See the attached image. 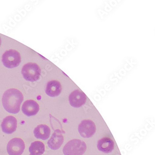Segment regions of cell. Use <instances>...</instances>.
Wrapping results in <instances>:
<instances>
[{"label":"cell","mask_w":155,"mask_h":155,"mask_svg":"<svg viewBox=\"0 0 155 155\" xmlns=\"http://www.w3.org/2000/svg\"><path fill=\"white\" fill-rule=\"evenodd\" d=\"M64 142V137L60 130H57L54 132L48 142V145L52 150H57L61 147Z\"/></svg>","instance_id":"obj_10"},{"label":"cell","mask_w":155,"mask_h":155,"mask_svg":"<svg viewBox=\"0 0 155 155\" xmlns=\"http://www.w3.org/2000/svg\"><path fill=\"white\" fill-rule=\"evenodd\" d=\"M2 62L4 66L9 69L17 67L21 62L20 54L14 49L6 51L2 55Z\"/></svg>","instance_id":"obj_4"},{"label":"cell","mask_w":155,"mask_h":155,"mask_svg":"<svg viewBox=\"0 0 155 155\" xmlns=\"http://www.w3.org/2000/svg\"><path fill=\"white\" fill-rule=\"evenodd\" d=\"M87 100L86 95L80 90L73 91L69 96V102L71 106L74 108H79L84 104Z\"/></svg>","instance_id":"obj_7"},{"label":"cell","mask_w":155,"mask_h":155,"mask_svg":"<svg viewBox=\"0 0 155 155\" xmlns=\"http://www.w3.org/2000/svg\"><path fill=\"white\" fill-rule=\"evenodd\" d=\"M17 121L13 116H8L3 119L1 124L2 129L4 133L11 134L17 129Z\"/></svg>","instance_id":"obj_8"},{"label":"cell","mask_w":155,"mask_h":155,"mask_svg":"<svg viewBox=\"0 0 155 155\" xmlns=\"http://www.w3.org/2000/svg\"><path fill=\"white\" fill-rule=\"evenodd\" d=\"M78 131L82 137L90 138L96 133V124L92 120H83L78 125Z\"/></svg>","instance_id":"obj_6"},{"label":"cell","mask_w":155,"mask_h":155,"mask_svg":"<svg viewBox=\"0 0 155 155\" xmlns=\"http://www.w3.org/2000/svg\"><path fill=\"white\" fill-rule=\"evenodd\" d=\"M61 91V84L58 81H51L48 83L45 90L46 93L48 96L53 97H58Z\"/></svg>","instance_id":"obj_12"},{"label":"cell","mask_w":155,"mask_h":155,"mask_svg":"<svg viewBox=\"0 0 155 155\" xmlns=\"http://www.w3.org/2000/svg\"><path fill=\"white\" fill-rule=\"evenodd\" d=\"M87 145L84 141L73 139L68 142L63 148L64 155H83L86 151Z\"/></svg>","instance_id":"obj_2"},{"label":"cell","mask_w":155,"mask_h":155,"mask_svg":"<svg viewBox=\"0 0 155 155\" xmlns=\"http://www.w3.org/2000/svg\"><path fill=\"white\" fill-rule=\"evenodd\" d=\"M25 148L24 141L20 138H14L8 142L7 150L9 155H21Z\"/></svg>","instance_id":"obj_5"},{"label":"cell","mask_w":155,"mask_h":155,"mask_svg":"<svg viewBox=\"0 0 155 155\" xmlns=\"http://www.w3.org/2000/svg\"></svg>","instance_id":"obj_16"},{"label":"cell","mask_w":155,"mask_h":155,"mask_svg":"<svg viewBox=\"0 0 155 155\" xmlns=\"http://www.w3.org/2000/svg\"><path fill=\"white\" fill-rule=\"evenodd\" d=\"M39 110L38 104L33 100H27L23 103L21 108L23 114L28 117L35 116L38 114Z\"/></svg>","instance_id":"obj_9"},{"label":"cell","mask_w":155,"mask_h":155,"mask_svg":"<svg viewBox=\"0 0 155 155\" xmlns=\"http://www.w3.org/2000/svg\"><path fill=\"white\" fill-rule=\"evenodd\" d=\"M2 44V39L1 38V37H0V46H1V45Z\"/></svg>","instance_id":"obj_15"},{"label":"cell","mask_w":155,"mask_h":155,"mask_svg":"<svg viewBox=\"0 0 155 155\" xmlns=\"http://www.w3.org/2000/svg\"><path fill=\"white\" fill-rule=\"evenodd\" d=\"M114 142L109 137H104L99 140L97 144L98 150L104 153L112 152L114 149Z\"/></svg>","instance_id":"obj_11"},{"label":"cell","mask_w":155,"mask_h":155,"mask_svg":"<svg viewBox=\"0 0 155 155\" xmlns=\"http://www.w3.org/2000/svg\"><path fill=\"white\" fill-rule=\"evenodd\" d=\"M41 70L38 65L28 63L23 66L21 70L22 76L26 80L34 82L39 79Z\"/></svg>","instance_id":"obj_3"},{"label":"cell","mask_w":155,"mask_h":155,"mask_svg":"<svg viewBox=\"0 0 155 155\" xmlns=\"http://www.w3.org/2000/svg\"><path fill=\"white\" fill-rule=\"evenodd\" d=\"M24 97L22 93L17 89L12 88L4 92L2 103L4 109L11 114H17L20 110V106Z\"/></svg>","instance_id":"obj_1"},{"label":"cell","mask_w":155,"mask_h":155,"mask_svg":"<svg viewBox=\"0 0 155 155\" xmlns=\"http://www.w3.org/2000/svg\"><path fill=\"white\" fill-rule=\"evenodd\" d=\"M51 130L48 126L45 124L38 125L34 130L35 137L38 139L46 140L51 135Z\"/></svg>","instance_id":"obj_13"},{"label":"cell","mask_w":155,"mask_h":155,"mask_svg":"<svg viewBox=\"0 0 155 155\" xmlns=\"http://www.w3.org/2000/svg\"><path fill=\"white\" fill-rule=\"evenodd\" d=\"M45 151V144L41 141H35L29 146V151L31 155H41Z\"/></svg>","instance_id":"obj_14"}]
</instances>
